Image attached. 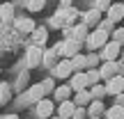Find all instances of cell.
<instances>
[{"mask_svg": "<svg viewBox=\"0 0 124 119\" xmlns=\"http://www.w3.org/2000/svg\"><path fill=\"white\" fill-rule=\"evenodd\" d=\"M85 41H87V48L90 50H97V48H101V46L108 44V32L99 28V30H94L92 35H87V39H85Z\"/></svg>", "mask_w": 124, "mask_h": 119, "instance_id": "obj_1", "label": "cell"}, {"mask_svg": "<svg viewBox=\"0 0 124 119\" xmlns=\"http://www.w3.org/2000/svg\"><path fill=\"white\" fill-rule=\"evenodd\" d=\"M71 71H74L71 60H62V62H58V64H55L53 73H55V78H71Z\"/></svg>", "mask_w": 124, "mask_h": 119, "instance_id": "obj_2", "label": "cell"}, {"mask_svg": "<svg viewBox=\"0 0 124 119\" xmlns=\"http://www.w3.org/2000/svg\"><path fill=\"white\" fill-rule=\"evenodd\" d=\"M106 92L113 94V96L122 94V92H124V78H120V76H113V78L106 83Z\"/></svg>", "mask_w": 124, "mask_h": 119, "instance_id": "obj_3", "label": "cell"}, {"mask_svg": "<svg viewBox=\"0 0 124 119\" xmlns=\"http://www.w3.org/2000/svg\"><path fill=\"white\" fill-rule=\"evenodd\" d=\"M25 57H28V66H37L41 60H44V50H41V46H30Z\"/></svg>", "mask_w": 124, "mask_h": 119, "instance_id": "obj_4", "label": "cell"}, {"mask_svg": "<svg viewBox=\"0 0 124 119\" xmlns=\"http://www.w3.org/2000/svg\"><path fill=\"white\" fill-rule=\"evenodd\" d=\"M37 115H39V119H51V115H53V103L48 98L37 101Z\"/></svg>", "mask_w": 124, "mask_h": 119, "instance_id": "obj_5", "label": "cell"}, {"mask_svg": "<svg viewBox=\"0 0 124 119\" xmlns=\"http://www.w3.org/2000/svg\"><path fill=\"white\" fill-rule=\"evenodd\" d=\"M74 112H76V105L69 101V98L62 101L60 108H58V117H60V119H71V117H74Z\"/></svg>", "mask_w": 124, "mask_h": 119, "instance_id": "obj_6", "label": "cell"}, {"mask_svg": "<svg viewBox=\"0 0 124 119\" xmlns=\"http://www.w3.org/2000/svg\"><path fill=\"white\" fill-rule=\"evenodd\" d=\"M99 73H101V78H106V80H110L113 76H117V64H115V60H106V62H103V66L99 69Z\"/></svg>", "mask_w": 124, "mask_h": 119, "instance_id": "obj_7", "label": "cell"}, {"mask_svg": "<svg viewBox=\"0 0 124 119\" xmlns=\"http://www.w3.org/2000/svg\"><path fill=\"white\" fill-rule=\"evenodd\" d=\"M85 85H87V76H85V73H74V76L69 78V87L76 89V92L85 89Z\"/></svg>", "mask_w": 124, "mask_h": 119, "instance_id": "obj_8", "label": "cell"}, {"mask_svg": "<svg viewBox=\"0 0 124 119\" xmlns=\"http://www.w3.org/2000/svg\"><path fill=\"white\" fill-rule=\"evenodd\" d=\"M117 55H120V44L117 41H108L103 46V60H115Z\"/></svg>", "mask_w": 124, "mask_h": 119, "instance_id": "obj_9", "label": "cell"}, {"mask_svg": "<svg viewBox=\"0 0 124 119\" xmlns=\"http://www.w3.org/2000/svg\"><path fill=\"white\" fill-rule=\"evenodd\" d=\"M41 94H44V87H41V85H32V87L30 89H28V92H25V96H23V101H41Z\"/></svg>", "mask_w": 124, "mask_h": 119, "instance_id": "obj_10", "label": "cell"}, {"mask_svg": "<svg viewBox=\"0 0 124 119\" xmlns=\"http://www.w3.org/2000/svg\"><path fill=\"white\" fill-rule=\"evenodd\" d=\"M46 39H48V30H46V28H35V30H32V41H35V46H44Z\"/></svg>", "mask_w": 124, "mask_h": 119, "instance_id": "obj_11", "label": "cell"}, {"mask_svg": "<svg viewBox=\"0 0 124 119\" xmlns=\"http://www.w3.org/2000/svg\"><path fill=\"white\" fill-rule=\"evenodd\" d=\"M108 18H110L113 23L122 21L124 18V5H110V7H108Z\"/></svg>", "mask_w": 124, "mask_h": 119, "instance_id": "obj_12", "label": "cell"}, {"mask_svg": "<svg viewBox=\"0 0 124 119\" xmlns=\"http://www.w3.org/2000/svg\"><path fill=\"white\" fill-rule=\"evenodd\" d=\"M71 92H74V89H71L69 85H60V87H55V98L62 103V101H67V98L71 96Z\"/></svg>", "mask_w": 124, "mask_h": 119, "instance_id": "obj_13", "label": "cell"}, {"mask_svg": "<svg viewBox=\"0 0 124 119\" xmlns=\"http://www.w3.org/2000/svg\"><path fill=\"white\" fill-rule=\"evenodd\" d=\"M106 117L108 119H124V108L122 105H113L106 110Z\"/></svg>", "mask_w": 124, "mask_h": 119, "instance_id": "obj_14", "label": "cell"}, {"mask_svg": "<svg viewBox=\"0 0 124 119\" xmlns=\"http://www.w3.org/2000/svg\"><path fill=\"white\" fill-rule=\"evenodd\" d=\"M16 28L21 32H32V30H35V21H30V18H21V21H16Z\"/></svg>", "mask_w": 124, "mask_h": 119, "instance_id": "obj_15", "label": "cell"}, {"mask_svg": "<svg viewBox=\"0 0 124 119\" xmlns=\"http://www.w3.org/2000/svg\"><path fill=\"white\" fill-rule=\"evenodd\" d=\"M12 16H14L12 5H2V9H0V18H2V23H9V21H12Z\"/></svg>", "mask_w": 124, "mask_h": 119, "instance_id": "obj_16", "label": "cell"}, {"mask_svg": "<svg viewBox=\"0 0 124 119\" xmlns=\"http://www.w3.org/2000/svg\"><path fill=\"white\" fill-rule=\"evenodd\" d=\"M99 9H90L87 14H85V25H94V23H99Z\"/></svg>", "mask_w": 124, "mask_h": 119, "instance_id": "obj_17", "label": "cell"}, {"mask_svg": "<svg viewBox=\"0 0 124 119\" xmlns=\"http://www.w3.org/2000/svg\"><path fill=\"white\" fill-rule=\"evenodd\" d=\"M101 112H103V103L99 101V98L92 101V105H90V117H99Z\"/></svg>", "mask_w": 124, "mask_h": 119, "instance_id": "obj_18", "label": "cell"}, {"mask_svg": "<svg viewBox=\"0 0 124 119\" xmlns=\"http://www.w3.org/2000/svg\"><path fill=\"white\" fill-rule=\"evenodd\" d=\"M85 76H87V85H97L99 80H101V73H99L97 69H90Z\"/></svg>", "mask_w": 124, "mask_h": 119, "instance_id": "obj_19", "label": "cell"}, {"mask_svg": "<svg viewBox=\"0 0 124 119\" xmlns=\"http://www.w3.org/2000/svg\"><path fill=\"white\" fill-rule=\"evenodd\" d=\"M90 96H92L90 92H85V89H80V92H76V103H78V105H85V103L90 101Z\"/></svg>", "mask_w": 124, "mask_h": 119, "instance_id": "obj_20", "label": "cell"}, {"mask_svg": "<svg viewBox=\"0 0 124 119\" xmlns=\"http://www.w3.org/2000/svg\"><path fill=\"white\" fill-rule=\"evenodd\" d=\"M71 64H74V69L87 66V57H83V55H74V57H71Z\"/></svg>", "mask_w": 124, "mask_h": 119, "instance_id": "obj_21", "label": "cell"}, {"mask_svg": "<svg viewBox=\"0 0 124 119\" xmlns=\"http://www.w3.org/2000/svg\"><path fill=\"white\" fill-rule=\"evenodd\" d=\"M44 5H46V0H30L28 9H30V12H41V9H44Z\"/></svg>", "mask_w": 124, "mask_h": 119, "instance_id": "obj_22", "label": "cell"}, {"mask_svg": "<svg viewBox=\"0 0 124 119\" xmlns=\"http://www.w3.org/2000/svg\"><path fill=\"white\" fill-rule=\"evenodd\" d=\"M90 94H92V96H97V98H101L103 94H108V92H106V87H103V85H99V83H97V85L92 87V92H90Z\"/></svg>", "mask_w": 124, "mask_h": 119, "instance_id": "obj_23", "label": "cell"}, {"mask_svg": "<svg viewBox=\"0 0 124 119\" xmlns=\"http://www.w3.org/2000/svg\"><path fill=\"white\" fill-rule=\"evenodd\" d=\"M108 7H110V0H94V9L99 12H108Z\"/></svg>", "mask_w": 124, "mask_h": 119, "instance_id": "obj_24", "label": "cell"}, {"mask_svg": "<svg viewBox=\"0 0 124 119\" xmlns=\"http://www.w3.org/2000/svg\"><path fill=\"white\" fill-rule=\"evenodd\" d=\"M113 41H117V44H120V41H124V30H117L115 37H113Z\"/></svg>", "mask_w": 124, "mask_h": 119, "instance_id": "obj_25", "label": "cell"}, {"mask_svg": "<svg viewBox=\"0 0 124 119\" xmlns=\"http://www.w3.org/2000/svg\"><path fill=\"white\" fill-rule=\"evenodd\" d=\"M97 62H99V57H97V55H87V66H94V64H97Z\"/></svg>", "mask_w": 124, "mask_h": 119, "instance_id": "obj_26", "label": "cell"}, {"mask_svg": "<svg viewBox=\"0 0 124 119\" xmlns=\"http://www.w3.org/2000/svg\"><path fill=\"white\" fill-rule=\"evenodd\" d=\"M41 87H44V92H46V89H51V87H53V80H44V83H41Z\"/></svg>", "mask_w": 124, "mask_h": 119, "instance_id": "obj_27", "label": "cell"}, {"mask_svg": "<svg viewBox=\"0 0 124 119\" xmlns=\"http://www.w3.org/2000/svg\"><path fill=\"white\" fill-rule=\"evenodd\" d=\"M83 115H85V112L80 110V108H76V112H74V117H71V119H83Z\"/></svg>", "mask_w": 124, "mask_h": 119, "instance_id": "obj_28", "label": "cell"}, {"mask_svg": "<svg viewBox=\"0 0 124 119\" xmlns=\"http://www.w3.org/2000/svg\"><path fill=\"white\" fill-rule=\"evenodd\" d=\"M110 23H113L110 18H108V21H103V23H101V30H106V32H108V30H110Z\"/></svg>", "mask_w": 124, "mask_h": 119, "instance_id": "obj_29", "label": "cell"}, {"mask_svg": "<svg viewBox=\"0 0 124 119\" xmlns=\"http://www.w3.org/2000/svg\"><path fill=\"white\" fill-rule=\"evenodd\" d=\"M117 105H122V108H124V92H122V94H117Z\"/></svg>", "mask_w": 124, "mask_h": 119, "instance_id": "obj_30", "label": "cell"}, {"mask_svg": "<svg viewBox=\"0 0 124 119\" xmlns=\"http://www.w3.org/2000/svg\"><path fill=\"white\" fill-rule=\"evenodd\" d=\"M60 2H62V7H69V5H71V0H60Z\"/></svg>", "mask_w": 124, "mask_h": 119, "instance_id": "obj_31", "label": "cell"}, {"mask_svg": "<svg viewBox=\"0 0 124 119\" xmlns=\"http://www.w3.org/2000/svg\"><path fill=\"white\" fill-rule=\"evenodd\" d=\"M5 119H18V117L16 115H9V117H5Z\"/></svg>", "mask_w": 124, "mask_h": 119, "instance_id": "obj_32", "label": "cell"}, {"mask_svg": "<svg viewBox=\"0 0 124 119\" xmlns=\"http://www.w3.org/2000/svg\"><path fill=\"white\" fill-rule=\"evenodd\" d=\"M51 119H60V117H51Z\"/></svg>", "mask_w": 124, "mask_h": 119, "instance_id": "obj_33", "label": "cell"}, {"mask_svg": "<svg viewBox=\"0 0 124 119\" xmlns=\"http://www.w3.org/2000/svg\"><path fill=\"white\" fill-rule=\"evenodd\" d=\"M90 119H99V117H90Z\"/></svg>", "mask_w": 124, "mask_h": 119, "instance_id": "obj_34", "label": "cell"}, {"mask_svg": "<svg viewBox=\"0 0 124 119\" xmlns=\"http://www.w3.org/2000/svg\"><path fill=\"white\" fill-rule=\"evenodd\" d=\"M122 55H124V50H122Z\"/></svg>", "mask_w": 124, "mask_h": 119, "instance_id": "obj_35", "label": "cell"}]
</instances>
